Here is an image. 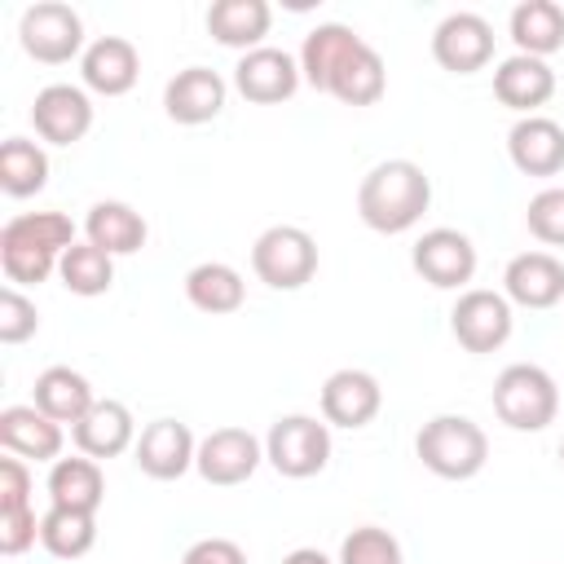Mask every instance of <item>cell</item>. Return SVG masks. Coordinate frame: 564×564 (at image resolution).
Returning a JSON list of instances; mask_svg holds the SVG:
<instances>
[{
  "label": "cell",
  "mask_w": 564,
  "mask_h": 564,
  "mask_svg": "<svg viewBox=\"0 0 564 564\" xmlns=\"http://www.w3.org/2000/svg\"><path fill=\"white\" fill-rule=\"evenodd\" d=\"M383 88H388V66H383V57L370 48V44H361L339 70H335V79H330V97L335 101H344V106H375L379 97H383Z\"/></svg>",
  "instance_id": "cell-31"
},
{
  "label": "cell",
  "mask_w": 564,
  "mask_h": 564,
  "mask_svg": "<svg viewBox=\"0 0 564 564\" xmlns=\"http://www.w3.org/2000/svg\"><path fill=\"white\" fill-rule=\"evenodd\" d=\"M31 507V471L22 458H0V511Z\"/></svg>",
  "instance_id": "cell-38"
},
{
  "label": "cell",
  "mask_w": 564,
  "mask_h": 564,
  "mask_svg": "<svg viewBox=\"0 0 564 564\" xmlns=\"http://www.w3.org/2000/svg\"><path fill=\"white\" fill-rule=\"evenodd\" d=\"M40 330V308L18 286L0 291V344H26Z\"/></svg>",
  "instance_id": "cell-36"
},
{
  "label": "cell",
  "mask_w": 564,
  "mask_h": 564,
  "mask_svg": "<svg viewBox=\"0 0 564 564\" xmlns=\"http://www.w3.org/2000/svg\"><path fill=\"white\" fill-rule=\"evenodd\" d=\"M269 26H273V9L264 0H216L207 9V31L225 48H242V53L260 48Z\"/></svg>",
  "instance_id": "cell-26"
},
{
  "label": "cell",
  "mask_w": 564,
  "mask_h": 564,
  "mask_svg": "<svg viewBox=\"0 0 564 564\" xmlns=\"http://www.w3.org/2000/svg\"><path fill=\"white\" fill-rule=\"evenodd\" d=\"M132 458L150 480H181L198 458V441L181 419H154L141 427Z\"/></svg>",
  "instance_id": "cell-14"
},
{
  "label": "cell",
  "mask_w": 564,
  "mask_h": 564,
  "mask_svg": "<svg viewBox=\"0 0 564 564\" xmlns=\"http://www.w3.org/2000/svg\"><path fill=\"white\" fill-rule=\"evenodd\" d=\"M560 467H564V441H560Z\"/></svg>",
  "instance_id": "cell-41"
},
{
  "label": "cell",
  "mask_w": 564,
  "mask_h": 564,
  "mask_svg": "<svg viewBox=\"0 0 564 564\" xmlns=\"http://www.w3.org/2000/svg\"><path fill=\"white\" fill-rule=\"evenodd\" d=\"M264 458L286 480H308L330 463V423L313 414H282L264 436Z\"/></svg>",
  "instance_id": "cell-5"
},
{
  "label": "cell",
  "mask_w": 564,
  "mask_h": 564,
  "mask_svg": "<svg viewBox=\"0 0 564 564\" xmlns=\"http://www.w3.org/2000/svg\"><path fill=\"white\" fill-rule=\"evenodd\" d=\"M225 97H229V84L212 66H185L163 84V110L172 123H185V128L212 123L225 110Z\"/></svg>",
  "instance_id": "cell-15"
},
{
  "label": "cell",
  "mask_w": 564,
  "mask_h": 564,
  "mask_svg": "<svg viewBox=\"0 0 564 564\" xmlns=\"http://www.w3.org/2000/svg\"><path fill=\"white\" fill-rule=\"evenodd\" d=\"M62 423H53L35 405H4L0 410V445L13 458H35V463H57L62 454Z\"/></svg>",
  "instance_id": "cell-22"
},
{
  "label": "cell",
  "mask_w": 564,
  "mask_h": 564,
  "mask_svg": "<svg viewBox=\"0 0 564 564\" xmlns=\"http://www.w3.org/2000/svg\"><path fill=\"white\" fill-rule=\"evenodd\" d=\"M264 463V445L247 432V427H216L198 441V458H194V471L207 480V485H242L256 476V467Z\"/></svg>",
  "instance_id": "cell-12"
},
{
  "label": "cell",
  "mask_w": 564,
  "mask_h": 564,
  "mask_svg": "<svg viewBox=\"0 0 564 564\" xmlns=\"http://www.w3.org/2000/svg\"><path fill=\"white\" fill-rule=\"evenodd\" d=\"M145 216L132 207V203H119V198H101L88 207L84 216V242L101 247L106 256H132L145 247Z\"/></svg>",
  "instance_id": "cell-24"
},
{
  "label": "cell",
  "mask_w": 564,
  "mask_h": 564,
  "mask_svg": "<svg viewBox=\"0 0 564 564\" xmlns=\"http://www.w3.org/2000/svg\"><path fill=\"white\" fill-rule=\"evenodd\" d=\"M555 93V70L542 62V57H529V53H511L507 62H498L494 70V97L516 110L520 119L533 115L538 106H546Z\"/></svg>",
  "instance_id": "cell-20"
},
{
  "label": "cell",
  "mask_w": 564,
  "mask_h": 564,
  "mask_svg": "<svg viewBox=\"0 0 564 564\" xmlns=\"http://www.w3.org/2000/svg\"><path fill=\"white\" fill-rule=\"evenodd\" d=\"M57 278H62V286H66L70 295H84V300L106 295L110 282H115V256H106V251L93 247V242H75V247L62 256Z\"/></svg>",
  "instance_id": "cell-33"
},
{
  "label": "cell",
  "mask_w": 564,
  "mask_h": 564,
  "mask_svg": "<svg viewBox=\"0 0 564 564\" xmlns=\"http://www.w3.org/2000/svg\"><path fill=\"white\" fill-rule=\"evenodd\" d=\"M185 300L198 308V313H212V317H225V313H238L242 300H247V282L234 264L225 260H203L185 273Z\"/></svg>",
  "instance_id": "cell-29"
},
{
  "label": "cell",
  "mask_w": 564,
  "mask_h": 564,
  "mask_svg": "<svg viewBox=\"0 0 564 564\" xmlns=\"http://www.w3.org/2000/svg\"><path fill=\"white\" fill-rule=\"evenodd\" d=\"M18 44L26 57L44 62V66H62L70 57H84V18L62 4V0H40L26 4L18 18Z\"/></svg>",
  "instance_id": "cell-7"
},
{
  "label": "cell",
  "mask_w": 564,
  "mask_h": 564,
  "mask_svg": "<svg viewBox=\"0 0 564 564\" xmlns=\"http://www.w3.org/2000/svg\"><path fill=\"white\" fill-rule=\"evenodd\" d=\"M432 203V176L414 159H383L357 185V216L375 234H405Z\"/></svg>",
  "instance_id": "cell-1"
},
{
  "label": "cell",
  "mask_w": 564,
  "mask_h": 564,
  "mask_svg": "<svg viewBox=\"0 0 564 564\" xmlns=\"http://www.w3.org/2000/svg\"><path fill=\"white\" fill-rule=\"evenodd\" d=\"M35 410H44L53 423H79L93 405H97V397H93V383L79 375V370H70V366H48V370H40L35 375V401H31Z\"/></svg>",
  "instance_id": "cell-27"
},
{
  "label": "cell",
  "mask_w": 564,
  "mask_h": 564,
  "mask_svg": "<svg viewBox=\"0 0 564 564\" xmlns=\"http://www.w3.org/2000/svg\"><path fill=\"white\" fill-rule=\"evenodd\" d=\"M524 225L538 242L546 247H564V185H546L529 198L524 207Z\"/></svg>",
  "instance_id": "cell-35"
},
{
  "label": "cell",
  "mask_w": 564,
  "mask_h": 564,
  "mask_svg": "<svg viewBox=\"0 0 564 564\" xmlns=\"http://www.w3.org/2000/svg\"><path fill=\"white\" fill-rule=\"evenodd\" d=\"M282 564H330V560L317 546H295L291 555H282Z\"/></svg>",
  "instance_id": "cell-40"
},
{
  "label": "cell",
  "mask_w": 564,
  "mask_h": 564,
  "mask_svg": "<svg viewBox=\"0 0 564 564\" xmlns=\"http://www.w3.org/2000/svg\"><path fill=\"white\" fill-rule=\"evenodd\" d=\"M494 414L511 432H542L560 414V388L551 370L533 361H516L494 379Z\"/></svg>",
  "instance_id": "cell-4"
},
{
  "label": "cell",
  "mask_w": 564,
  "mask_h": 564,
  "mask_svg": "<svg viewBox=\"0 0 564 564\" xmlns=\"http://www.w3.org/2000/svg\"><path fill=\"white\" fill-rule=\"evenodd\" d=\"M70 436H75V445H79V454H88V458H119V454H128L132 445H137V423H132V410L123 405V401H115V397H106V401H97L75 427H70Z\"/></svg>",
  "instance_id": "cell-21"
},
{
  "label": "cell",
  "mask_w": 564,
  "mask_h": 564,
  "mask_svg": "<svg viewBox=\"0 0 564 564\" xmlns=\"http://www.w3.org/2000/svg\"><path fill=\"white\" fill-rule=\"evenodd\" d=\"M414 454L441 480H471L489 463V436L467 414H436L419 427Z\"/></svg>",
  "instance_id": "cell-3"
},
{
  "label": "cell",
  "mask_w": 564,
  "mask_h": 564,
  "mask_svg": "<svg viewBox=\"0 0 564 564\" xmlns=\"http://www.w3.org/2000/svg\"><path fill=\"white\" fill-rule=\"evenodd\" d=\"M79 75H84V88L88 93L123 97V93H132V84L141 75V53L123 35H97L84 48V57H79Z\"/></svg>",
  "instance_id": "cell-18"
},
{
  "label": "cell",
  "mask_w": 564,
  "mask_h": 564,
  "mask_svg": "<svg viewBox=\"0 0 564 564\" xmlns=\"http://www.w3.org/2000/svg\"><path fill=\"white\" fill-rule=\"evenodd\" d=\"M410 264L414 273L436 286V291H458L476 278V247L463 229H449V225H436L427 234H419V242L410 247Z\"/></svg>",
  "instance_id": "cell-9"
},
{
  "label": "cell",
  "mask_w": 564,
  "mask_h": 564,
  "mask_svg": "<svg viewBox=\"0 0 564 564\" xmlns=\"http://www.w3.org/2000/svg\"><path fill=\"white\" fill-rule=\"evenodd\" d=\"M48 185V154L40 141L4 137L0 141V189L9 198H31Z\"/></svg>",
  "instance_id": "cell-30"
},
{
  "label": "cell",
  "mask_w": 564,
  "mask_h": 564,
  "mask_svg": "<svg viewBox=\"0 0 564 564\" xmlns=\"http://www.w3.org/2000/svg\"><path fill=\"white\" fill-rule=\"evenodd\" d=\"M304 84L300 75V57H291L286 48H251L238 57L234 66V88L251 101V106H278V101H291L295 88Z\"/></svg>",
  "instance_id": "cell-11"
},
{
  "label": "cell",
  "mask_w": 564,
  "mask_h": 564,
  "mask_svg": "<svg viewBox=\"0 0 564 564\" xmlns=\"http://www.w3.org/2000/svg\"><path fill=\"white\" fill-rule=\"evenodd\" d=\"M97 542V516L93 511H70V507H48L40 516V546L53 560H79Z\"/></svg>",
  "instance_id": "cell-32"
},
{
  "label": "cell",
  "mask_w": 564,
  "mask_h": 564,
  "mask_svg": "<svg viewBox=\"0 0 564 564\" xmlns=\"http://www.w3.org/2000/svg\"><path fill=\"white\" fill-rule=\"evenodd\" d=\"M511 326H516V317H511V300H507L502 291L471 286V291H463V295L454 300V308H449V330H454V339H458L467 352H476V357L498 352V348L511 339Z\"/></svg>",
  "instance_id": "cell-8"
},
{
  "label": "cell",
  "mask_w": 564,
  "mask_h": 564,
  "mask_svg": "<svg viewBox=\"0 0 564 564\" xmlns=\"http://www.w3.org/2000/svg\"><path fill=\"white\" fill-rule=\"evenodd\" d=\"M75 247V225L66 212H22L0 229V269L9 286H40L57 273L62 256Z\"/></svg>",
  "instance_id": "cell-2"
},
{
  "label": "cell",
  "mask_w": 564,
  "mask_h": 564,
  "mask_svg": "<svg viewBox=\"0 0 564 564\" xmlns=\"http://www.w3.org/2000/svg\"><path fill=\"white\" fill-rule=\"evenodd\" d=\"M44 489H48L53 507H70V511H93L97 516V507L106 498V476H101V463L88 458V454L57 458V463H48Z\"/></svg>",
  "instance_id": "cell-25"
},
{
  "label": "cell",
  "mask_w": 564,
  "mask_h": 564,
  "mask_svg": "<svg viewBox=\"0 0 564 564\" xmlns=\"http://www.w3.org/2000/svg\"><path fill=\"white\" fill-rule=\"evenodd\" d=\"M507 154L524 176H560L564 172V123L546 115H524L507 132Z\"/></svg>",
  "instance_id": "cell-19"
},
{
  "label": "cell",
  "mask_w": 564,
  "mask_h": 564,
  "mask_svg": "<svg viewBox=\"0 0 564 564\" xmlns=\"http://www.w3.org/2000/svg\"><path fill=\"white\" fill-rule=\"evenodd\" d=\"M502 295L520 308H555L564 300V264L551 251H520L502 269Z\"/></svg>",
  "instance_id": "cell-17"
},
{
  "label": "cell",
  "mask_w": 564,
  "mask_h": 564,
  "mask_svg": "<svg viewBox=\"0 0 564 564\" xmlns=\"http://www.w3.org/2000/svg\"><path fill=\"white\" fill-rule=\"evenodd\" d=\"M31 123L35 137L48 145H75L93 128V101L79 84H48L31 101Z\"/></svg>",
  "instance_id": "cell-13"
},
{
  "label": "cell",
  "mask_w": 564,
  "mask_h": 564,
  "mask_svg": "<svg viewBox=\"0 0 564 564\" xmlns=\"http://www.w3.org/2000/svg\"><path fill=\"white\" fill-rule=\"evenodd\" d=\"M40 538V520L31 507H4L0 511V555H22L26 546H35Z\"/></svg>",
  "instance_id": "cell-37"
},
{
  "label": "cell",
  "mask_w": 564,
  "mask_h": 564,
  "mask_svg": "<svg viewBox=\"0 0 564 564\" xmlns=\"http://www.w3.org/2000/svg\"><path fill=\"white\" fill-rule=\"evenodd\" d=\"M335 564H401V542L379 524H361L339 542Z\"/></svg>",
  "instance_id": "cell-34"
},
{
  "label": "cell",
  "mask_w": 564,
  "mask_h": 564,
  "mask_svg": "<svg viewBox=\"0 0 564 564\" xmlns=\"http://www.w3.org/2000/svg\"><path fill=\"white\" fill-rule=\"evenodd\" d=\"M251 269L273 291H300L317 273V242L300 225H269L251 242Z\"/></svg>",
  "instance_id": "cell-6"
},
{
  "label": "cell",
  "mask_w": 564,
  "mask_h": 564,
  "mask_svg": "<svg viewBox=\"0 0 564 564\" xmlns=\"http://www.w3.org/2000/svg\"><path fill=\"white\" fill-rule=\"evenodd\" d=\"M181 564H247V551L238 542H229V538H198L181 555Z\"/></svg>",
  "instance_id": "cell-39"
},
{
  "label": "cell",
  "mask_w": 564,
  "mask_h": 564,
  "mask_svg": "<svg viewBox=\"0 0 564 564\" xmlns=\"http://www.w3.org/2000/svg\"><path fill=\"white\" fill-rule=\"evenodd\" d=\"M432 57L441 70L449 75H476L494 62V26L471 13V9H458L449 18L436 22L432 31Z\"/></svg>",
  "instance_id": "cell-10"
},
{
  "label": "cell",
  "mask_w": 564,
  "mask_h": 564,
  "mask_svg": "<svg viewBox=\"0 0 564 564\" xmlns=\"http://www.w3.org/2000/svg\"><path fill=\"white\" fill-rule=\"evenodd\" d=\"M361 44H366V40H361L352 26H344V22H322V26H313V31L304 35V48H300V75H304V84L317 88V93H326L330 79H335V70H339Z\"/></svg>",
  "instance_id": "cell-23"
},
{
  "label": "cell",
  "mask_w": 564,
  "mask_h": 564,
  "mask_svg": "<svg viewBox=\"0 0 564 564\" xmlns=\"http://www.w3.org/2000/svg\"><path fill=\"white\" fill-rule=\"evenodd\" d=\"M383 405V388L370 370H357V366H344L335 375H326L322 383V419L330 427H366Z\"/></svg>",
  "instance_id": "cell-16"
},
{
  "label": "cell",
  "mask_w": 564,
  "mask_h": 564,
  "mask_svg": "<svg viewBox=\"0 0 564 564\" xmlns=\"http://www.w3.org/2000/svg\"><path fill=\"white\" fill-rule=\"evenodd\" d=\"M511 44L516 53H529V57H551L564 48V9L555 0H520L511 9Z\"/></svg>",
  "instance_id": "cell-28"
}]
</instances>
